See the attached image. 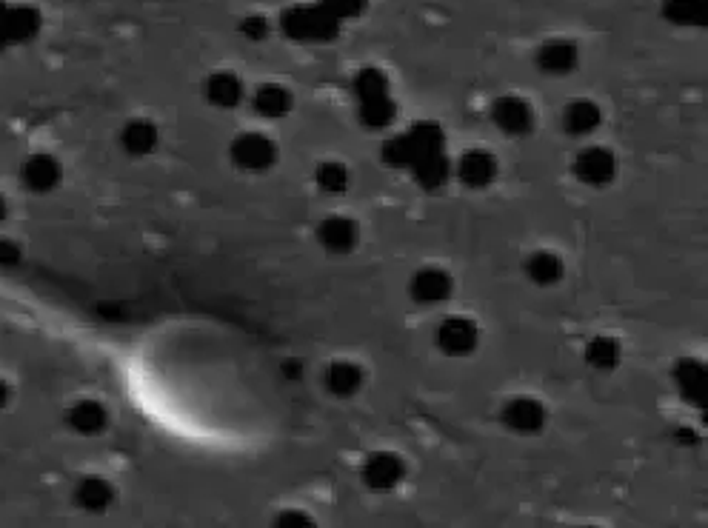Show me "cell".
<instances>
[{
	"label": "cell",
	"mask_w": 708,
	"mask_h": 528,
	"mask_svg": "<svg viewBox=\"0 0 708 528\" xmlns=\"http://www.w3.org/2000/svg\"><path fill=\"white\" fill-rule=\"evenodd\" d=\"M443 146H446V132L440 129V123L420 120L383 146V160L394 169H412L423 157L443 152Z\"/></svg>",
	"instance_id": "cell-1"
},
{
	"label": "cell",
	"mask_w": 708,
	"mask_h": 528,
	"mask_svg": "<svg viewBox=\"0 0 708 528\" xmlns=\"http://www.w3.org/2000/svg\"><path fill=\"white\" fill-rule=\"evenodd\" d=\"M280 32L295 43H329L340 35V20H335L320 3H297L289 6L280 20Z\"/></svg>",
	"instance_id": "cell-2"
},
{
	"label": "cell",
	"mask_w": 708,
	"mask_h": 528,
	"mask_svg": "<svg viewBox=\"0 0 708 528\" xmlns=\"http://www.w3.org/2000/svg\"><path fill=\"white\" fill-rule=\"evenodd\" d=\"M229 157L246 175H266L280 160V146L272 135H266L260 129H249V132H240L229 143Z\"/></svg>",
	"instance_id": "cell-3"
},
{
	"label": "cell",
	"mask_w": 708,
	"mask_h": 528,
	"mask_svg": "<svg viewBox=\"0 0 708 528\" xmlns=\"http://www.w3.org/2000/svg\"><path fill=\"white\" fill-rule=\"evenodd\" d=\"M406 474H409L406 460L397 451L389 449L372 451L360 466V480L372 494H392V491L400 489Z\"/></svg>",
	"instance_id": "cell-4"
},
{
	"label": "cell",
	"mask_w": 708,
	"mask_h": 528,
	"mask_svg": "<svg viewBox=\"0 0 708 528\" xmlns=\"http://www.w3.org/2000/svg\"><path fill=\"white\" fill-rule=\"evenodd\" d=\"M480 323L469 314H449L434 332V346L446 357H472L480 346Z\"/></svg>",
	"instance_id": "cell-5"
},
{
	"label": "cell",
	"mask_w": 708,
	"mask_h": 528,
	"mask_svg": "<svg viewBox=\"0 0 708 528\" xmlns=\"http://www.w3.org/2000/svg\"><path fill=\"white\" fill-rule=\"evenodd\" d=\"M503 426L520 437H534L549 426V406L534 394H514L500 409Z\"/></svg>",
	"instance_id": "cell-6"
},
{
	"label": "cell",
	"mask_w": 708,
	"mask_h": 528,
	"mask_svg": "<svg viewBox=\"0 0 708 528\" xmlns=\"http://www.w3.org/2000/svg\"><path fill=\"white\" fill-rule=\"evenodd\" d=\"M617 155L609 146H583L571 160V175L589 189H606L617 180Z\"/></svg>",
	"instance_id": "cell-7"
},
{
	"label": "cell",
	"mask_w": 708,
	"mask_h": 528,
	"mask_svg": "<svg viewBox=\"0 0 708 528\" xmlns=\"http://www.w3.org/2000/svg\"><path fill=\"white\" fill-rule=\"evenodd\" d=\"M452 175L457 177V183H463L472 192H483L489 189L494 180L500 177V160L492 149L483 146H472L452 163Z\"/></svg>",
	"instance_id": "cell-8"
},
{
	"label": "cell",
	"mask_w": 708,
	"mask_h": 528,
	"mask_svg": "<svg viewBox=\"0 0 708 528\" xmlns=\"http://www.w3.org/2000/svg\"><path fill=\"white\" fill-rule=\"evenodd\" d=\"M489 118L500 135L526 137L534 132L537 112H534L531 100L523 95H500L489 109Z\"/></svg>",
	"instance_id": "cell-9"
},
{
	"label": "cell",
	"mask_w": 708,
	"mask_h": 528,
	"mask_svg": "<svg viewBox=\"0 0 708 528\" xmlns=\"http://www.w3.org/2000/svg\"><path fill=\"white\" fill-rule=\"evenodd\" d=\"M454 294V274L446 266H420L417 272L409 277V297L417 306L432 309V306H443Z\"/></svg>",
	"instance_id": "cell-10"
},
{
	"label": "cell",
	"mask_w": 708,
	"mask_h": 528,
	"mask_svg": "<svg viewBox=\"0 0 708 528\" xmlns=\"http://www.w3.org/2000/svg\"><path fill=\"white\" fill-rule=\"evenodd\" d=\"M315 237L329 255L346 257L360 246V223L349 215H329L317 223Z\"/></svg>",
	"instance_id": "cell-11"
},
{
	"label": "cell",
	"mask_w": 708,
	"mask_h": 528,
	"mask_svg": "<svg viewBox=\"0 0 708 528\" xmlns=\"http://www.w3.org/2000/svg\"><path fill=\"white\" fill-rule=\"evenodd\" d=\"M534 63L549 78H566V75H571L580 66V49L569 38H551L537 49Z\"/></svg>",
	"instance_id": "cell-12"
},
{
	"label": "cell",
	"mask_w": 708,
	"mask_h": 528,
	"mask_svg": "<svg viewBox=\"0 0 708 528\" xmlns=\"http://www.w3.org/2000/svg\"><path fill=\"white\" fill-rule=\"evenodd\" d=\"M323 383H326V392L337 400H352L354 394H360L366 386V369L352 357H337L326 366Z\"/></svg>",
	"instance_id": "cell-13"
},
{
	"label": "cell",
	"mask_w": 708,
	"mask_h": 528,
	"mask_svg": "<svg viewBox=\"0 0 708 528\" xmlns=\"http://www.w3.org/2000/svg\"><path fill=\"white\" fill-rule=\"evenodd\" d=\"M252 109L266 120L289 118L292 109H295V92L286 83L266 80V83H260L252 92Z\"/></svg>",
	"instance_id": "cell-14"
},
{
	"label": "cell",
	"mask_w": 708,
	"mask_h": 528,
	"mask_svg": "<svg viewBox=\"0 0 708 528\" xmlns=\"http://www.w3.org/2000/svg\"><path fill=\"white\" fill-rule=\"evenodd\" d=\"M203 98L209 106L215 109H237L243 98H246V86L237 72H229V69H220V72H212L206 75L203 80Z\"/></svg>",
	"instance_id": "cell-15"
},
{
	"label": "cell",
	"mask_w": 708,
	"mask_h": 528,
	"mask_svg": "<svg viewBox=\"0 0 708 528\" xmlns=\"http://www.w3.org/2000/svg\"><path fill=\"white\" fill-rule=\"evenodd\" d=\"M523 272L529 277L534 286L540 289H551V286H560L563 277H566V260L560 252L554 249H534L531 255H526L523 260Z\"/></svg>",
	"instance_id": "cell-16"
},
{
	"label": "cell",
	"mask_w": 708,
	"mask_h": 528,
	"mask_svg": "<svg viewBox=\"0 0 708 528\" xmlns=\"http://www.w3.org/2000/svg\"><path fill=\"white\" fill-rule=\"evenodd\" d=\"M603 123V109L591 98H574L563 109V129L571 137H589Z\"/></svg>",
	"instance_id": "cell-17"
},
{
	"label": "cell",
	"mask_w": 708,
	"mask_h": 528,
	"mask_svg": "<svg viewBox=\"0 0 708 528\" xmlns=\"http://www.w3.org/2000/svg\"><path fill=\"white\" fill-rule=\"evenodd\" d=\"M674 383L680 394L694 403V406H706V394H708V377H706V366L700 360H691V357H683L677 366H674Z\"/></svg>",
	"instance_id": "cell-18"
},
{
	"label": "cell",
	"mask_w": 708,
	"mask_h": 528,
	"mask_svg": "<svg viewBox=\"0 0 708 528\" xmlns=\"http://www.w3.org/2000/svg\"><path fill=\"white\" fill-rule=\"evenodd\" d=\"M586 363L594 372L609 374L623 363V343L611 334H597L586 346Z\"/></svg>",
	"instance_id": "cell-19"
},
{
	"label": "cell",
	"mask_w": 708,
	"mask_h": 528,
	"mask_svg": "<svg viewBox=\"0 0 708 528\" xmlns=\"http://www.w3.org/2000/svg\"><path fill=\"white\" fill-rule=\"evenodd\" d=\"M315 186L323 195H346L349 186H352V169L349 163L329 157V160H320L315 166Z\"/></svg>",
	"instance_id": "cell-20"
},
{
	"label": "cell",
	"mask_w": 708,
	"mask_h": 528,
	"mask_svg": "<svg viewBox=\"0 0 708 528\" xmlns=\"http://www.w3.org/2000/svg\"><path fill=\"white\" fill-rule=\"evenodd\" d=\"M409 172L426 192H437L452 180V160L446 157V152H437V155L423 157L420 163H414Z\"/></svg>",
	"instance_id": "cell-21"
},
{
	"label": "cell",
	"mask_w": 708,
	"mask_h": 528,
	"mask_svg": "<svg viewBox=\"0 0 708 528\" xmlns=\"http://www.w3.org/2000/svg\"><path fill=\"white\" fill-rule=\"evenodd\" d=\"M357 118L366 129H389L397 120V100L392 95L372 100H357Z\"/></svg>",
	"instance_id": "cell-22"
},
{
	"label": "cell",
	"mask_w": 708,
	"mask_h": 528,
	"mask_svg": "<svg viewBox=\"0 0 708 528\" xmlns=\"http://www.w3.org/2000/svg\"><path fill=\"white\" fill-rule=\"evenodd\" d=\"M354 100H372L392 95V80L380 69V66H363L357 69V75L352 80Z\"/></svg>",
	"instance_id": "cell-23"
},
{
	"label": "cell",
	"mask_w": 708,
	"mask_h": 528,
	"mask_svg": "<svg viewBox=\"0 0 708 528\" xmlns=\"http://www.w3.org/2000/svg\"><path fill=\"white\" fill-rule=\"evenodd\" d=\"M663 18L674 26H706V0H663Z\"/></svg>",
	"instance_id": "cell-24"
},
{
	"label": "cell",
	"mask_w": 708,
	"mask_h": 528,
	"mask_svg": "<svg viewBox=\"0 0 708 528\" xmlns=\"http://www.w3.org/2000/svg\"><path fill=\"white\" fill-rule=\"evenodd\" d=\"M160 132L152 120H132V126L126 129V149L135 155H149L158 146Z\"/></svg>",
	"instance_id": "cell-25"
},
{
	"label": "cell",
	"mask_w": 708,
	"mask_h": 528,
	"mask_svg": "<svg viewBox=\"0 0 708 528\" xmlns=\"http://www.w3.org/2000/svg\"><path fill=\"white\" fill-rule=\"evenodd\" d=\"M329 15L340 23L346 20H357L366 9H369V0H317Z\"/></svg>",
	"instance_id": "cell-26"
},
{
	"label": "cell",
	"mask_w": 708,
	"mask_h": 528,
	"mask_svg": "<svg viewBox=\"0 0 708 528\" xmlns=\"http://www.w3.org/2000/svg\"><path fill=\"white\" fill-rule=\"evenodd\" d=\"M240 35L246 40H252V43H260V40H266L269 35H272V20L266 18V15H260V12H249L246 18L240 20Z\"/></svg>",
	"instance_id": "cell-27"
}]
</instances>
